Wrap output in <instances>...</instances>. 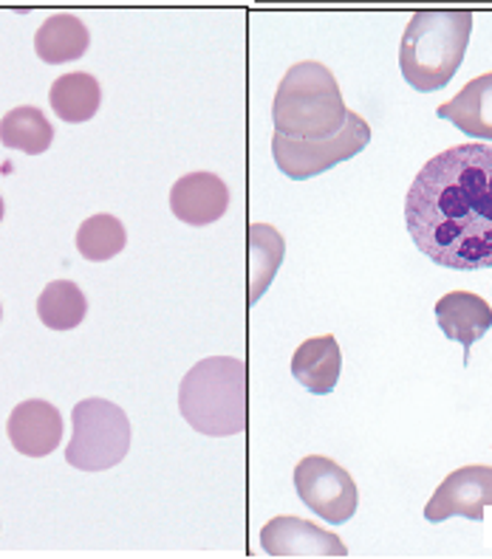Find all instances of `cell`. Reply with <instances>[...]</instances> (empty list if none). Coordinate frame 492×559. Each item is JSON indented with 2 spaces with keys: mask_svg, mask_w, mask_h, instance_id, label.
<instances>
[{
  "mask_svg": "<svg viewBox=\"0 0 492 559\" xmlns=\"http://www.w3.org/2000/svg\"><path fill=\"white\" fill-rule=\"evenodd\" d=\"M91 46L89 26H82L80 17L74 14H55L48 17L35 35V51L48 66L80 60Z\"/></svg>",
  "mask_w": 492,
  "mask_h": 559,
  "instance_id": "16",
  "label": "cell"
},
{
  "mask_svg": "<svg viewBox=\"0 0 492 559\" xmlns=\"http://www.w3.org/2000/svg\"><path fill=\"white\" fill-rule=\"evenodd\" d=\"M0 320H3V308H0Z\"/></svg>",
  "mask_w": 492,
  "mask_h": 559,
  "instance_id": "22",
  "label": "cell"
},
{
  "mask_svg": "<svg viewBox=\"0 0 492 559\" xmlns=\"http://www.w3.org/2000/svg\"><path fill=\"white\" fill-rule=\"evenodd\" d=\"M89 314V300L77 283L71 280H55L43 288L37 297V317L51 331H71Z\"/></svg>",
  "mask_w": 492,
  "mask_h": 559,
  "instance_id": "19",
  "label": "cell"
},
{
  "mask_svg": "<svg viewBox=\"0 0 492 559\" xmlns=\"http://www.w3.org/2000/svg\"><path fill=\"white\" fill-rule=\"evenodd\" d=\"M230 210V187L215 173H187L173 185L171 212L181 224L207 226Z\"/></svg>",
  "mask_w": 492,
  "mask_h": 559,
  "instance_id": "11",
  "label": "cell"
},
{
  "mask_svg": "<svg viewBox=\"0 0 492 559\" xmlns=\"http://www.w3.org/2000/svg\"><path fill=\"white\" fill-rule=\"evenodd\" d=\"M48 103L62 122L82 124L96 117L99 103H103V88L89 71H71V74L57 76L48 91Z\"/></svg>",
  "mask_w": 492,
  "mask_h": 559,
  "instance_id": "15",
  "label": "cell"
},
{
  "mask_svg": "<svg viewBox=\"0 0 492 559\" xmlns=\"http://www.w3.org/2000/svg\"><path fill=\"white\" fill-rule=\"evenodd\" d=\"M436 322L447 340L461 342L467 365L472 345L492 328V308L479 294L450 292L436 302Z\"/></svg>",
  "mask_w": 492,
  "mask_h": 559,
  "instance_id": "12",
  "label": "cell"
},
{
  "mask_svg": "<svg viewBox=\"0 0 492 559\" xmlns=\"http://www.w3.org/2000/svg\"><path fill=\"white\" fill-rule=\"evenodd\" d=\"M260 548L269 557H345L349 548L337 534L301 518H272L260 528Z\"/></svg>",
  "mask_w": 492,
  "mask_h": 559,
  "instance_id": "9",
  "label": "cell"
},
{
  "mask_svg": "<svg viewBox=\"0 0 492 559\" xmlns=\"http://www.w3.org/2000/svg\"><path fill=\"white\" fill-rule=\"evenodd\" d=\"M128 243V233H125L122 221L114 215H91L77 229V252L91 263H105V260L117 258Z\"/></svg>",
  "mask_w": 492,
  "mask_h": 559,
  "instance_id": "20",
  "label": "cell"
},
{
  "mask_svg": "<svg viewBox=\"0 0 492 559\" xmlns=\"http://www.w3.org/2000/svg\"><path fill=\"white\" fill-rule=\"evenodd\" d=\"M405 226L436 266L490 269L492 144H456L424 164L405 199Z\"/></svg>",
  "mask_w": 492,
  "mask_h": 559,
  "instance_id": "1",
  "label": "cell"
},
{
  "mask_svg": "<svg viewBox=\"0 0 492 559\" xmlns=\"http://www.w3.org/2000/svg\"><path fill=\"white\" fill-rule=\"evenodd\" d=\"M371 142V124L360 114L349 110L340 133L328 139H286L281 133L272 136V156L278 170L292 181H306L337 164L360 156Z\"/></svg>",
  "mask_w": 492,
  "mask_h": 559,
  "instance_id": "6",
  "label": "cell"
},
{
  "mask_svg": "<svg viewBox=\"0 0 492 559\" xmlns=\"http://www.w3.org/2000/svg\"><path fill=\"white\" fill-rule=\"evenodd\" d=\"M7 432L12 447L26 457H46L62 441L60 409L43 399H28L12 409L7 421Z\"/></svg>",
  "mask_w": 492,
  "mask_h": 559,
  "instance_id": "10",
  "label": "cell"
},
{
  "mask_svg": "<svg viewBox=\"0 0 492 559\" xmlns=\"http://www.w3.org/2000/svg\"><path fill=\"white\" fill-rule=\"evenodd\" d=\"M472 35V12L467 9H422L405 26L399 46V69L419 94L445 88L465 62Z\"/></svg>",
  "mask_w": 492,
  "mask_h": 559,
  "instance_id": "3",
  "label": "cell"
},
{
  "mask_svg": "<svg viewBox=\"0 0 492 559\" xmlns=\"http://www.w3.org/2000/svg\"><path fill=\"white\" fill-rule=\"evenodd\" d=\"M294 489L306 509H312L326 523H349L356 514L360 495H356L354 478L331 457H303L301 464L294 466Z\"/></svg>",
  "mask_w": 492,
  "mask_h": 559,
  "instance_id": "7",
  "label": "cell"
},
{
  "mask_svg": "<svg viewBox=\"0 0 492 559\" xmlns=\"http://www.w3.org/2000/svg\"><path fill=\"white\" fill-rule=\"evenodd\" d=\"M349 117L340 85L323 62H297L274 91V133L286 139H328L340 133Z\"/></svg>",
  "mask_w": 492,
  "mask_h": 559,
  "instance_id": "4",
  "label": "cell"
},
{
  "mask_svg": "<svg viewBox=\"0 0 492 559\" xmlns=\"http://www.w3.org/2000/svg\"><path fill=\"white\" fill-rule=\"evenodd\" d=\"M286 258V240L283 235L269 224L249 226V266H253V288H249V302H258L269 286L274 274L281 269Z\"/></svg>",
  "mask_w": 492,
  "mask_h": 559,
  "instance_id": "18",
  "label": "cell"
},
{
  "mask_svg": "<svg viewBox=\"0 0 492 559\" xmlns=\"http://www.w3.org/2000/svg\"><path fill=\"white\" fill-rule=\"evenodd\" d=\"M55 142V124L43 117L40 108L21 105L0 119V144L9 151H21L28 156H40Z\"/></svg>",
  "mask_w": 492,
  "mask_h": 559,
  "instance_id": "17",
  "label": "cell"
},
{
  "mask_svg": "<svg viewBox=\"0 0 492 559\" xmlns=\"http://www.w3.org/2000/svg\"><path fill=\"white\" fill-rule=\"evenodd\" d=\"M340 370V342L331 334L301 342V348L292 354V376L315 396H328L337 388Z\"/></svg>",
  "mask_w": 492,
  "mask_h": 559,
  "instance_id": "13",
  "label": "cell"
},
{
  "mask_svg": "<svg viewBox=\"0 0 492 559\" xmlns=\"http://www.w3.org/2000/svg\"><path fill=\"white\" fill-rule=\"evenodd\" d=\"M178 409L201 436H238L249 427V368L235 356L201 359L181 379Z\"/></svg>",
  "mask_w": 492,
  "mask_h": 559,
  "instance_id": "2",
  "label": "cell"
},
{
  "mask_svg": "<svg viewBox=\"0 0 492 559\" xmlns=\"http://www.w3.org/2000/svg\"><path fill=\"white\" fill-rule=\"evenodd\" d=\"M71 441L66 461L80 472H105L122 464L130 450V421L108 399H82L71 409Z\"/></svg>",
  "mask_w": 492,
  "mask_h": 559,
  "instance_id": "5",
  "label": "cell"
},
{
  "mask_svg": "<svg viewBox=\"0 0 492 559\" xmlns=\"http://www.w3.org/2000/svg\"><path fill=\"white\" fill-rule=\"evenodd\" d=\"M3 212H7V206H3V199H0V221H3Z\"/></svg>",
  "mask_w": 492,
  "mask_h": 559,
  "instance_id": "21",
  "label": "cell"
},
{
  "mask_svg": "<svg viewBox=\"0 0 492 559\" xmlns=\"http://www.w3.org/2000/svg\"><path fill=\"white\" fill-rule=\"evenodd\" d=\"M487 506H492V466H461L433 491L424 506V518L427 523H445L450 518L481 523Z\"/></svg>",
  "mask_w": 492,
  "mask_h": 559,
  "instance_id": "8",
  "label": "cell"
},
{
  "mask_svg": "<svg viewBox=\"0 0 492 559\" xmlns=\"http://www.w3.org/2000/svg\"><path fill=\"white\" fill-rule=\"evenodd\" d=\"M436 114L470 139L492 142V71L467 82L450 103L438 105Z\"/></svg>",
  "mask_w": 492,
  "mask_h": 559,
  "instance_id": "14",
  "label": "cell"
}]
</instances>
